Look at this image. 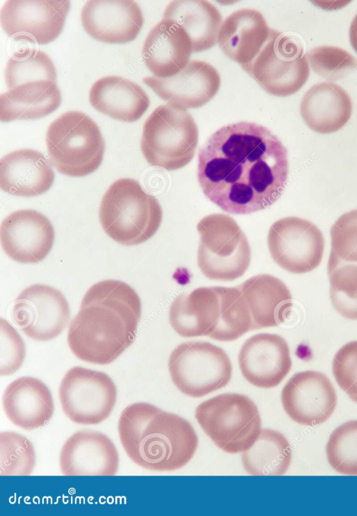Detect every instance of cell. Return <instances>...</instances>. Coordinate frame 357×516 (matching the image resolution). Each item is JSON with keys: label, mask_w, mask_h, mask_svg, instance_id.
Masks as SVG:
<instances>
[{"label": "cell", "mask_w": 357, "mask_h": 516, "mask_svg": "<svg viewBox=\"0 0 357 516\" xmlns=\"http://www.w3.org/2000/svg\"><path fill=\"white\" fill-rule=\"evenodd\" d=\"M289 174L287 149L267 128L240 121L213 132L198 153L197 179L222 211L250 214L282 195Z\"/></svg>", "instance_id": "obj_1"}, {"label": "cell", "mask_w": 357, "mask_h": 516, "mask_svg": "<svg viewBox=\"0 0 357 516\" xmlns=\"http://www.w3.org/2000/svg\"><path fill=\"white\" fill-rule=\"evenodd\" d=\"M141 314L133 288L121 280L100 281L87 290L69 326L68 346L82 361L109 364L135 341Z\"/></svg>", "instance_id": "obj_2"}, {"label": "cell", "mask_w": 357, "mask_h": 516, "mask_svg": "<svg viewBox=\"0 0 357 516\" xmlns=\"http://www.w3.org/2000/svg\"><path fill=\"white\" fill-rule=\"evenodd\" d=\"M118 432L129 458L151 471L182 468L198 446L197 435L187 420L146 402L133 403L122 411Z\"/></svg>", "instance_id": "obj_3"}, {"label": "cell", "mask_w": 357, "mask_h": 516, "mask_svg": "<svg viewBox=\"0 0 357 516\" xmlns=\"http://www.w3.org/2000/svg\"><path fill=\"white\" fill-rule=\"evenodd\" d=\"M99 219L105 232L123 245L150 239L158 230L162 211L157 199L130 178L115 181L104 194Z\"/></svg>", "instance_id": "obj_4"}, {"label": "cell", "mask_w": 357, "mask_h": 516, "mask_svg": "<svg viewBox=\"0 0 357 516\" xmlns=\"http://www.w3.org/2000/svg\"><path fill=\"white\" fill-rule=\"evenodd\" d=\"M47 151L59 172L82 177L101 165L105 144L97 124L87 114L68 111L49 126L46 133Z\"/></svg>", "instance_id": "obj_5"}, {"label": "cell", "mask_w": 357, "mask_h": 516, "mask_svg": "<svg viewBox=\"0 0 357 516\" xmlns=\"http://www.w3.org/2000/svg\"><path fill=\"white\" fill-rule=\"evenodd\" d=\"M198 139L197 126L188 109L166 104L145 121L140 147L151 165L174 171L192 160Z\"/></svg>", "instance_id": "obj_6"}, {"label": "cell", "mask_w": 357, "mask_h": 516, "mask_svg": "<svg viewBox=\"0 0 357 516\" xmlns=\"http://www.w3.org/2000/svg\"><path fill=\"white\" fill-rule=\"evenodd\" d=\"M195 416L206 435L222 450L236 454L249 449L261 432L255 402L238 393H223L199 404Z\"/></svg>", "instance_id": "obj_7"}, {"label": "cell", "mask_w": 357, "mask_h": 516, "mask_svg": "<svg viewBox=\"0 0 357 516\" xmlns=\"http://www.w3.org/2000/svg\"><path fill=\"white\" fill-rule=\"evenodd\" d=\"M200 243L197 264L202 273L215 280L241 277L251 261L248 241L236 222L221 213L208 215L197 224Z\"/></svg>", "instance_id": "obj_8"}, {"label": "cell", "mask_w": 357, "mask_h": 516, "mask_svg": "<svg viewBox=\"0 0 357 516\" xmlns=\"http://www.w3.org/2000/svg\"><path fill=\"white\" fill-rule=\"evenodd\" d=\"M168 368L176 387L192 397H201L226 386L232 374L226 352L204 341L178 345L169 356Z\"/></svg>", "instance_id": "obj_9"}, {"label": "cell", "mask_w": 357, "mask_h": 516, "mask_svg": "<svg viewBox=\"0 0 357 516\" xmlns=\"http://www.w3.org/2000/svg\"><path fill=\"white\" fill-rule=\"evenodd\" d=\"M241 67L266 91L279 97L297 92L310 75L309 63L299 40L273 29L256 58Z\"/></svg>", "instance_id": "obj_10"}, {"label": "cell", "mask_w": 357, "mask_h": 516, "mask_svg": "<svg viewBox=\"0 0 357 516\" xmlns=\"http://www.w3.org/2000/svg\"><path fill=\"white\" fill-rule=\"evenodd\" d=\"M59 395L62 409L71 421L97 425L112 413L117 390L106 373L76 366L63 377Z\"/></svg>", "instance_id": "obj_11"}, {"label": "cell", "mask_w": 357, "mask_h": 516, "mask_svg": "<svg viewBox=\"0 0 357 516\" xmlns=\"http://www.w3.org/2000/svg\"><path fill=\"white\" fill-rule=\"evenodd\" d=\"M267 242L274 261L291 273L310 272L322 260L323 234L305 219L291 216L279 219L271 226Z\"/></svg>", "instance_id": "obj_12"}, {"label": "cell", "mask_w": 357, "mask_h": 516, "mask_svg": "<svg viewBox=\"0 0 357 516\" xmlns=\"http://www.w3.org/2000/svg\"><path fill=\"white\" fill-rule=\"evenodd\" d=\"M70 316L68 303L57 289L34 284L17 297L13 308V319L29 337L45 342L59 335Z\"/></svg>", "instance_id": "obj_13"}, {"label": "cell", "mask_w": 357, "mask_h": 516, "mask_svg": "<svg viewBox=\"0 0 357 516\" xmlns=\"http://www.w3.org/2000/svg\"><path fill=\"white\" fill-rule=\"evenodd\" d=\"M281 401L294 422L316 426L326 422L337 405V394L331 380L320 372L305 370L294 374L284 385Z\"/></svg>", "instance_id": "obj_14"}, {"label": "cell", "mask_w": 357, "mask_h": 516, "mask_svg": "<svg viewBox=\"0 0 357 516\" xmlns=\"http://www.w3.org/2000/svg\"><path fill=\"white\" fill-rule=\"evenodd\" d=\"M70 8L67 0H9L1 9V23L9 36H30L47 44L61 33Z\"/></svg>", "instance_id": "obj_15"}, {"label": "cell", "mask_w": 357, "mask_h": 516, "mask_svg": "<svg viewBox=\"0 0 357 516\" xmlns=\"http://www.w3.org/2000/svg\"><path fill=\"white\" fill-rule=\"evenodd\" d=\"M0 236L8 257L22 264H35L50 253L55 234L52 222L45 215L32 209H21L2 221Z\"/></svg>", "instance_id": "obj_16"}, {"label": "cell", "mask_w": 357, "mask_h": 516, "mask_svg": "<svg viewBox=\"0 0 357 516\" xmlns=\"http://www.w3.org/2000/svg\"><path fill=\"white\" fill-rule=\"evenodd\" d=\"M143 82L172 106L182 109L199 108L209 102L220 86V77L210 63L191 60L174 76L146 77Z\"/></svg>", "instance_id": "obj_17"}, {"label": "cell", "mask_w": 357, "mask_h": 516, "mask_svg": "<svg viewBox=\"0 0 357 516\" xmlns=\"http://www.w3.org/2000/svg\"><path fill=\"white\" fill-rule=\"evenodd\" d=\"M243 377L261 388L278 386L290 372L291 359L286 340L277 334L258 333L249 337L238 354Z\"/></svg>", "instance_id": "obj_18"}, {"label": "cell", "mask_w": 357, "mask_h": 516, "mask_svg": "<svg viewBox=\"0 0 357 516\" xmlns=\"http://www.w3.org/2000/svg\"><path fill=\"white\" fill-rule=\"evenodd\" d=\"M82 26L94 39L123 44L134 40L144 24L139 4L131 0H91L81 11Z\"/></svg>", "instance_id": "obj_19"}, {"label": "cell", "mask_w": 357, "mask_h": 516, "mask_svg": "<svg viewBox=\"0 0 357 516\" xmlns=\"http://www.w3.org/2000/svg\"><path fill=\"white\" fill-rule=\"evenodd\" d=\"M119 464V453L112 441L93 430L73 434L63 443L59 455L64 476H114Z\"/></svg>", "instance_id": "obj_20"}, {"label": "cell", "mask_w": 357, "mask_h": 516, "mask_svg": "<svg viewBox=\"0 0 357 516\" xmlns=\"http://www.w3.org/2000/svg\"><path fill=\"white\" fill-rule=\"evenodd\" d=\"M192 52L191 40L184 29L173 20L162 19L148 33L142 57L155 77L166 78L181 71Z\"/></svg>", "instance_id": "obj_21"}, {"label": "cell", "mask_w": 357, "mask_h": 516, "mask_svg": "<svg viewBox=\"0 0 357 516\" xmlns=\"http://www.w3.org/2000/svg\"><path fill=\"white\" fill-rule=\"evenodd\" d=\"M54 172L40 152L22 149L3 156L0 162V187L10 195L33 197L50 190Z\"/></svg>", "instance_id": "obj_22"}, {"label": "cell", "mask_w": 357, "mask_h": 516, "mask_svg": "<svg viewBox=\"0 0 357 516\" xmlns=\"http://www.w3.org/2000/svg\"><path fill=\"white\" fill-rule=\"evenodd\" d=\"M2 403L8 418L16 426L31 430L49 423L54 411L49 388L40 379L21 377L6 388Z\"/></svg>", "instance_id": "obj_23"}, {"label": "cell", "mask_w": 357, "mask_h": 516, "mask_svg": "<svg viewBox=\"0 0 357 516\" xmlns=\"http://www.w3.org/2000/svg\"><path fill=\"white\" fill-rule=\"evenodd\" d=\"M271 31L259 11L243 8L232 13L222 22L217 43L225 54L242 66L256 58Z\"/></svg>", "instance_id": "obj_24"}, {"label": "cell", "mask_w": 357, "mask_h": 516, "mask_svg": "<svg viewBox=\"0 0 357 516\" xmlns=\"http://www.w3.org/2000/svg\"><path fill=\"white\" fill-rule=\"evenodd\" d=\"M220 314V296L216 287H199L181 294L172 303L169 322L181 336L212 338Z\"/></svg>", "instance_id": "obj_25"}, {"label": "cell", "mask_w": 357, "mask_h": 516, "mask_svg": "<svg viewBox=\"0 0 357 516\" xmlns=\"http://www.w3.org/2000/svg\"><path fill=\"white\" fill-rule=\"evenodd\" d=\"M249 308L251 331L273 327L289 317L293 303L287 285L268 274L251 277L238 286Z\"/></svg>", "instance_id": "obj_26"}, {"label": "cell", "mask_w": 357, "mask_h": 516, "mask_svg": "<svg viewBox=\"0 0 357 516\" xmlns=\"http://www.w3.org/2000/svg\"><path fill=\"white\" fill-rule=\"evenodd\" d=\"M89 102L100 113L128 123L139 119L150 104L148 95L139 84L114 75L103 77L93 84Z\"/></svg>", "instance_id": "obj_27"}, {"label": "cell", "mask_w": 357, "mask_h": 516, "mask_svg": "<svg viewBox=\"0 0 357 516\" xmlns=\"http://www.w3.org/2000/svg\"><path fill=\"white\" fill-rule=\"evenodd\" d=\"M300 112L313 131L328 134L337 131L349 120L351 100L342 87L331 82L312 86L303 96Z\"/></svg>", "instance_id": "obj_28"}, {"label": "cell", "mask_w": 357, "mask_h": 516, "mask_svg": "<svg viewBox=\"0 0 357 516\" xmlns=\"http://www.w3.org/2000/svg\"><path fill=\"white\" fill-rule=\"evenodd\" d=\"M61 94L56 82L38 80L26 82L0 96V120H35L45 117L61 105Z\"/></svg>", "instance_id": "obj_29"}, {"label": "cell", "mask_w": 357, "mask_h": 516, "mask_svg": "<svg viewBox=\"0 0 357 516\" xmlns=\"http://www.w3.org/2000/svg\"><path fill=\"white\" fill-rule=\"evenodd\" d=\"M162 19L173 20L184 29L191 40L192 52L215 46L222 23L220 11L206 1H172Z\"/></svg>", "instance_id": "obj_30"}, {"label": "cell", "mask_w": 357, "mask_h": 516, "mask_svg": "<svg viewBox=\"0 0 357 516\" xmlns=\"http://www.w3.org/2000/svg\"><path fill=\"white\" fill-rule=\"evenodd\" d=\"M241 460L250 475L282 476L290 466L291 448L282 433L264 429L254 444L242 453Z\"/></svg>", "instance_id": "obj_31"}, {"label": "cell", "mask_w": 357, "mask_h": 516, "mask_svg": "<svg viewBox=\"0 0 357 516\" xmlns=\"http://www.w3.org/2000/svg\"><path fill=\"white\" fill-rule=\"evenodd\" d=\"M220 314L212 339L233 341L251 331V317L247 303L238 287H217Z\"/></svg>", "instance_id": "obj_32"}, {"label": "cell", "mask_w": 357, "mask_h": 516, "mask_svg": "<svg viewBox=\"0 0 357 516\" xmlns=\"http://www.w3.org/2000/svg\"><path fill=\"white\" fill-rule=\"evenodd\" d=\"M56 70L50 57L41 50H34L26 55L13 54L5 70L8 89L38 80L56 82Z\"/></svg>", "instance_id": "obj_33"}, {"label": "cell", "mask_w": 357, "mask_h": 516, "mask_svg": "<svg viewBox=\"0 0 357 516\" xmlns=\"http://www.w3.org/2000/svg\"><path fill=\"white\" fill-rule=\"evenodd\" d=\"M326 454L335 471L357 476V420L347 421L333 431L326 443Z\"/></svg>", "instance_id": "obj_34"}, {"label": "cell", "mask_w": 357, "mask_h": 516, "mask_svg": "<svg viewBox=\"0 0 357 516\" xmlns=\"http://www.w3.org/2000/svg\"><path fill=\"white\" fill-rule=\"evenodd\" d=\"M36 464L34 447L25 436L13 432L0 433V475L29 476Z\"/></svg>", "instance_id": "obj_35"}, {"label": "cell", "mask_w": 357, "mask_h": 516, "mask_svg": "<svg viewBox=\"0 0 357 516\" xmlns=\"http://www.w3.org/2000/svg\"><path fill=\"white\" fill-rule=\"evenodd\" d=\"M331 238L327 271L343 264L357 265V209L338 218L331 228Z\"/></svg>", "instance_id": "obj_36"}, {"label": "cell", "mask_w": 357, "mask_h": 516, "mask_svg": "<svg viewBox=\"0 0 357 516\" xmlns=\"http://www.w3.org/2000/svg\"><path fill=\"white\" fill-rule=\"evenodd\" d=\"M327 272L334 309L346 319L357 320V265H340Z\"/></svg>", "instance_id": "obj_37"}, {"label": "cell", "mask_w": 357, "mask_h": 516, "mask_svg": "<svg viewBox=\"0 0 357 516\" xmlns=\"http://www.w3.org/2000/svg\"><path fill=\"white\" fill-rule=\"evenodd\" d=\"M314 73L327 80L334 81L357 67V61L346 50L334 46L314 47L305 54Z\"/></svg>", "instance_id": "obj_38"}, {"label": "cell", "mask_w": 357, "mask_h": 516, "mask_svg": "<svg viewBox=\"0 0 357 516\" xmlns=\"http://www.w3.org/2000/svg\"><path fill=\"white\" fill-rule=\"evenodd\" d=\"M332 371L340 388L357 403V340L347 342L336 352Z\"/></svg>", "instance_id": "obj_39"}, {"label": "cell", "mask_w": 357, "mask_h": 516, "mask_svg": "<svg viewBox=\"0 0 357 516\" xmlns=\"http://www.w3.org/2000/svg\"><path fill=\"white\" fill-rule=\"evenodd\" d=\"M0 375L9 376L22 366L25 344L17 331L5 319L0 321Z\"/></svg>", "instance_id": "obj_40"}, {"label": "cell", "mask_w": 357, "mask_h": 516, "mask_svg": "<svg viewBox=\"0 0 357 516\" xmlns=\"http://www.w3.org/2000/svg\"><path fill=\"white\" fill-rule=\"evenodd\" d=\"M349 38L351 46L357 52V14L354 18L349 30Z\"/></svg>", "instance_id": "obj_41"}]
</instances>
